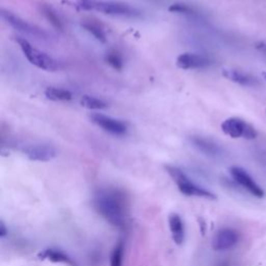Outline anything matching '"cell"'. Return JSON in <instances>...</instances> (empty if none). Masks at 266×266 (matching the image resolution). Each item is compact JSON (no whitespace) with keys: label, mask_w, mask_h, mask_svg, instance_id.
Returning a JSON list of instances; mask_svg holds the SVG:
<instances>
[{"label":"cell","mask_w":266,"mask_h":266,"mask_svg":"<svg viewBox=\"0 0 266 266\" xmlns=\"http://www.w3.org/2000/svg\"><path fill=\"white\" fill-rule=\"evenodd\" d=\"M222 130L225 135L232 139L254 140L257 138L256 129L239 118H229L222 123Z\"/></svg>","instance_id":"4"},{"label":"cell","mask_w":266,"mask_h":266,"mask_svg":"<svg viewBox=\"0 0 266 266\" xmlns=\"http://www.w3.org/2000/svg\"><path fill=\"white\" fill-rule=\"evenodd\" d=\"M256 48L266 58V43H265V42H260V43H258L257 46H256Z\"/></svg>","instance_id":"25"},{"label":"cell","mask_w":266,"mask_h":266,"mask_svg":"<svg viewBox=\"0 0 266 266\" xmlns=\"http://www.w3.org/2000/svg\"><path fill=\"white\" fill-rule=\"evenodd\" d=\"M190 141L195 149L210 158H220L224 155L223 148L210 139L193 136L190 138Z\"/></svg>","instance_id":"12"},{"label":"cell","mask_w":266,"mask_h":266,"mask_svg":"<svg viewBox=\"0 0 266 266\" xmlns=\"http://www.w3.org/2000/svg\"><path fill=\"white\" fill-rule=\"evenodd\" d=\"M82 26L83 28L89 32L91 35L94 36V38L96 40H98L99 42L101 43H106V41H108V39H106V35L105 33L103 32V30L100 28V26L96 23H93V22H83L82 23Z\"/></svg>","instance_id":"19"},{"label":"cell","mask_w":266,"mask_h":266,"mask_svg":"<svg viewBox=\"0 0 266 266\" xmlns=\"http://www.w3.org/2000/svg\"><path fill=\"white\" fill-rule=\"evenodd\" d=\"M105 62L115 70L121 71L124 67V61L122 56L116 50H111L105 55Z\"/></svg>","instance_id":"20"},{"label":"cell","mask_w":266,"mask_h":266,"mask_svg":"<svg viewBox=\"0 0 266 266\" xmlns=\"http://www.w3.org/2000/svg\"><path fill=\"white\" fill-rule=\"evenodd\" d=\"M169 227L173 242L177 246H182L185 241V226L183 220L178 214L170 215Z\"/></svg>","instance_id":"15"},{"label":"cell","mask_w":266,"mask_h":266,"mask_svg":"<svg viewBox=\"0 0 266 266\" xmlns=\"http://www.w3.org/2000/svg\"><path fill=\"white\" fill-rule=\"evenodd\" d=\"M41 11H42L43 15L45 16V18L49 21V23H51L53 28L58 31H63V29H64L63 22L55 10H53L51 7H49L48 5L43 4L41 6Z\"/></svg>","instance_id":"17"},{"label":"cell","mask_w":266,"mask_h":266,"mask_svg":"<svg viewBox=\"0 0 266 266\" xmlns=\"http://www.w3.org/2000/svg\"><path fill=\"white\" fill-rule=\"evenodd\" d=\"M166 169H167V172L169 173L170 177L173 179V181L177 185V188L181 194L188 196V197L203 198V199H207V200L217 199V196L214 193L198 185L181 169H179L177 167H173V166H167Z\"/></svg>","instance_id":"2"},{"label":"cell","mask_w":266,"mask_h":266,"mask_svg":"<svg viewBox=\"0 0 266 266\" xmlns=\"http://www.w3.org/2000/svg\"><path fill=\"white\" fill-rule=\"evenodd\" d=\"M38 258L40 260L50 261L52 263H58V264L60 263L68 266H77L76 261H74L71 256H69L67 253L57 248L44 249L38 254Z\"/></svg>","instance_id":"14"},{"label":"cell","mask_w":266,"mask_h":266,"mask_svg":"<svg viewBox=\"0 0 266 266\" xmlns=\"http://www.w3.org/2000/svg\"><path fill=\"white\" fill-rule=\"evenodd\" d=\"M81 104L84 108L91 110V111H101V110H105L109 108V104L104 102L103 100H100L98 98L86 95L82 98L81 100Z\"/></svg>","instance_id":"18"},{"label":"cell","mask_w":266,"mask_h":266,"mask_svg":"<svg viewBox=\"0 0 266 266\" xmlns=\"http://www.w3.org/2000/svg\"><path fill=\"white\" fill-rule=\"evenodd\" d=\"M90 120L92 123L100 127L102 130L111 133L113 136H124L127 133L128 127L127 124L121 120L105 116L103 114L99 113H94L90 115Z\"/></svg>","instance_id":"8"},{"label":"cell","mask_w":266,"mask_h":266,"mask_svg":"<svg viewBox=\"0 0 266 266\" xmlns=\"http://www.w3.org/2000/svg\"><path fill=\"white\" fill-rule=\"evenodd\" d=\"M0 15H2V19L9 24L10 26H12L13 29H15L16 31L29 35V36H34V37H38L41 39H44L47 37L46 33L44 31H42L41 29L37 28V26L26 22L25 20H23L22 18H20L19 16H16L14 13L2 9L0 11Z\"/></svg>","instance_id":"5"},{"label":"cell","mask_w":266,"mask_h":266,"mask_svg":"<svg viewBox=\"0 0 266 266\" xmlns=\"http://www.w3.org/2000/svg\"><path fill=\"white\" fill-rule=\"evenodd\" d=\"M20 150L32 162L47 163L52 161V159L56 158L57 156L56 148L49 144H28L21 146Z\"/></svg>","instance_id":"6"},{"label":"cell","mask_w":266,"mask_h":266,"mask_svg":"<svg viewBox=\"0 0 266 266\" xmlns=\"http://www.w3.org/2000/svg\"><path fill=\"white\" fill-rule=\"evenodd\" d=\"M238 234L235 230L224 228L218 231L212 238V249L217 252H224L233 249L238 243Z\"/></svg>","instance_id":"9"},{"label":"cell","mask_w":266,"mask_h":266,"mask_svg":"<svg viewBox=\"0 0 266 266\" xmlns=\"http://www.w3.org/2000/svg\"><path fill=\"white\" fill-rule=\"evenodd\" d=\"M222 75L227 78L228 81L244 87H256L260 85V82L257 77L236 69L224 68L222 70Z\"/></svg>","instance_id":"13"},{"label":"cell","mask_w":266,"mask_h":266,"mask_svg":"<svg viewBox=\"0 0 266 266\" xmlns=\"http://www.w3.org/2000/svg\"><path fill=\"white\" fill-rule=\"evenodd\" d=\"M9 234V230L6 227V224L4 223V221H0V238H5L6 236H8Z\"/></svg>","instance_id":"24"},{"label":"cell","mask_w":266,"mask_h":266,"mask_svg":"<svg viewBox=\"0 0 266 266\" xmlns=\"http://www.w3.org/2000/svg\"><path fill=\"white\" fill-rule=\"evenodd\" d=\"M105 15L111 16H121L135 18L141 16V12L125 3L120 2H103V0H97L95 4V10Z\"/></svg>","instance_id":"7"},{"label":"cell","mask_w":266,"mask_h":266,"mask_svg":"<svg viewBox=\"0 0 266 266\" xmlns=\"http://www.w3.org/2000/svg\"><path fill=\"white\" fill-rule=\"evenodd\" d=\"M169 12L176 13V14H184V15H194L196 13L192 7L181 3H176L171 5V7L169 8Z\"/></svg>","instance_id":"22"},{"label":"cell","mask_w":266,"mask_h":266,"mask_svg":"<svg viewBox=\"0 0 266 266\" xmlns=\"http://www.w3.org/2000/svg\"><path fill=\"white\" fill-rule=\"evenodd\" d=\"M218 266H229V264H228L227 262H222V263H220Z\"/></svg>","instance_id":"26"},{"label":"cell","mask_w":266,"mask_h":266,"mask_svg":"<svg viewBox=\"0 0 266 266\" xmlns=\"http://www.w3.org/2000/svg\"><path fill=\"white\" fill-rule=\"evenodd\" d=\"M45 97L51 101H70L73 98V94L64 89L49 87L45 90Z\"/></svg>","instance_id":"16"},{"label":"cell","mask_w":266,"mask_h":266,"mask_svg":"<svg viewBox=\"0 0 266 266\" xmlns=\"http://www.w3.org/2000/svg\"><path fill=\"white\" fill-rule=\"evenodd\" d=\"M262 77H263L264 81H266V72H263V73H262Z\"/></svg>","instance_id":"27"},{"label":"cell","mask_w":266,"mask_h":266,"mask_svg":"<svg viewBox=\"0 0 266 266\" xmlns=\"http://www.w3.org/2000/svg\"><path fill=\"white\" fill-rule=\"evenodd\" d=\"M93 206L98 215L111 225L118 228L125 226L127 204L123 193L114 189L100 190L94 195Z\"/></svg>","instance_id":"1"},{"label":"cell","mask_w":266,"mask_h":266,"mask_svg":"<svg viewBox=\"0 0 266 266\" xmlns=\"http://www.w3.org/2000/svg\"><path fill=\"white\" fill-rule=\"evenodd\" d=\"M97 0H75V7L84 11H94Z\"/></svg>","instance_id":"23"},{"label":"cell","mask_w":266,"mask_h":266,"mask_svg":"<svg viewBox=\"0 0 266 266\" xmlns=\"http://www.w3.org/2000/svg\"><path fill=\"white\" fill-rule=\"evenodd\" d=\"M212 64L210 58L199 55V53L185 52L177 58L176 65L178 68L183 70H193V69H203L207 68Z\"/></svg>","instance_id":"11"},{"label":"cell","mask_w":266,"mask_h":266,"mask_svg":"<svg viewBox=\"0 0 266 266\" xmlns=\"http://www.w3.org/2000/svg\"><path fill=\"white\" fill-rule=\"evenodd\" d=\"M265 114H266V111H265Z\"/></svg>","instance_id":"28"},{"label":"cell","mask_w":266,"mask_h":266,"mask_svg":"<svg viewBox=\"0 0 266 266\" xmlns=\"http://www.w3.org/2000/svg\"><path fill=\"white\" fill-rule=\"evenodd\" d=\"M124 244L120 242L113 250L111 255V266H122L124 258Z\"/></svg>","instance_id":"21"},{"label":"cell","mask_w":266,"mask_h":266,"mask_svg":"<svg viewBox=\"0 0 266 266\" xmlns=\"http://www.w3.org/2000/svg\"><path fill=\"white\" fill-rule=\"evenodd\" d=\"M231 176L235 180L236 183H238L245 190H247L250 194L257 198H263L264 197V192L260 188V186L256 183V181L246 172L244 169L239 167H232L230 169Z\"/></svg>","instance_id":"10"},{"label":"cell","mask_w":266,"mask_h":266,"mask_svg":"<svg viewBox=\"0 0 266 266\" xmlns=\"http://www.w3.org/2000/svg\"><path fill=\"white\" fill-rule=\"evenodd\" d=\"M16 42L19 44L24 57L32 65L48 72H55L60 69V65L55 59L48 56L44 51L34 47L28 40L17 38Z\"/></svg>","instance_id":"3"}]
</instances>
